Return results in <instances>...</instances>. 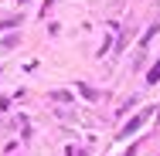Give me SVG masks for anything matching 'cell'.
<instances>
[{"mask_svg":"<svg viewBox=\"0 0 160 156\" xmlns=\"http://www.w3.org/2000/svg\"><path fill=\"white\" fill-rule=\"evenodd\" d=\"M157 78H160V61L153 64V71H150V82H157Z\"/></svg>","mask_w":160,"mask_h":156,"instance_id":"obj_1","label":"cell"},{"mask_svg":"<svg viewBox=\"0 0 160 156\" xmlns=\"http://www.w3.org/2000/svg\"><path fill=\"white\" fill-rule=\"evenodd\" d=\"M157 122H160V116H157Z\"/></svg>","mask_w":160,"mask_h":156,"instance_id":"obj_2","label":"cell"}]
</instances>
